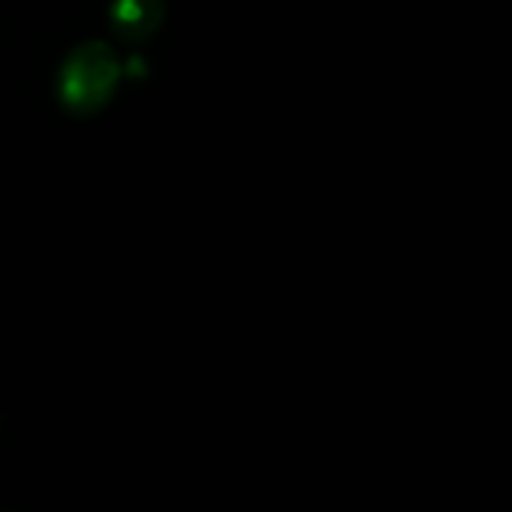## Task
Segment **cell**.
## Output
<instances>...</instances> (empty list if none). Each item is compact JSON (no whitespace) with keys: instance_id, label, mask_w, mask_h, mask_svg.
<instances>
[{"instance_id":"obj_2","label":"cell","mask_w":512,"mask_h":512,"mask_svg":"<svg viewBox=\"0 0 512 512\" xmlns=\"http://www.w3.org/2000/svg\"><path fill=\"white\" fill-rule=\"evenodd\" d=\"M165 15V0H114L111 6V27L138 42L159 30V21Z\"/></svg>"},{"instance_id":"obj_1","label":"cell","mask_w":512,"mask_h":512,"mask_svg":"<svg viewBox=\"0 0 512 512\" xmlns=\"http://www.w3.org/2000/svg\"><path fill=\"white\" fill-rule=\"evenodd\" d=\"M117 81H120L117 54L105 42H84L63 60L57 75V93L69 111L93 114L111 99Z\"/></svg>"}]
</instances>
